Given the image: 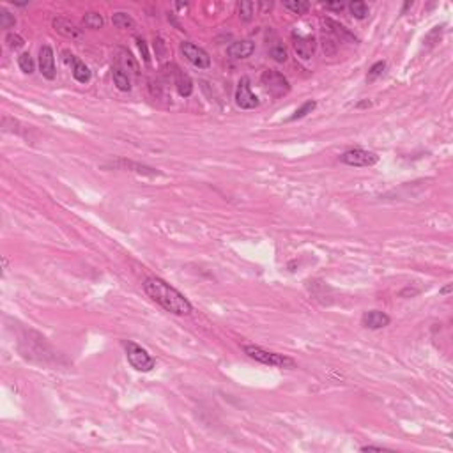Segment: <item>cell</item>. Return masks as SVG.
Masks as SVG:
<instances>
[{
    "label": "cell",
    "mask_w": 453,
    "mask_h": 453,
    "mask_svg": "<svg viewBox=\"0 0 453 453\" xmlns=\"http://www.w3.org/2000/svg\"><path fill=\"white\" fill-rule=\"evenodd\" d=\"M144 290L152 301H156L160 306H163L167 312L174 313V315H190L193 312L190 299L179 292L177 289L168 285L167 282H163L161 278H154V276L147 278L144 282Z\"/></svg>",
    "instance_id": "1"
},
{
    "label": "cell",
    "mask_w": 453,
    "mask_h": 453,
    "mask_svg": "<svg viewBox=\"0 0 453 453\" xmlns=\"http://www.w3.org/2000/svg\"><path fill=\"white\" fill-rule=\"evenodd\" d=\"M244 354H248L252 359L264 365H269V367H278V368H294L296 361L292 358H287L283 354H278V352H271L266 351V349L259 347V345H244L243 347Z\"/></svg>",
    "instance_id": "2"
},
{
    "label": "cell",
    "mask_w": 453,
    "mask_h": 453,
    "mask_svg": "<svg viewBox=\"0 0 453 453\" xmlns=\"http://www.w3.org/2000/svg\"><path fill=\"white\" fill-rule=\"evenodd\" d=\"M126 356L131 367L138 372H151L154 368V358L135 342H126Z\"/></svg>",
    "instance_id": "3"
},
{
    "label": "cell",
    "mask_w": 453,
    "mask_h": 453,
    "mask_svg": "<svg viewBox=\"0 0 453 453\" xmlns=\"http://www.w3.org/2000/svg\"><path fill=\"white\" fill-rule=\"evenodd\" d=\"M260 82H262V85H264V89H266L267 94H269L271 98H275V99L283 98V96L290 90L289 80H287L285 76H283L282 73H278V71H271V69H269V71H264Z\"/></svg>",
    "instance_id": "4"
},
{
    "label": "cell",
    "mask_w": 453,
    "mask_h": 453,
    "mask_svg": "<svg viewBox=\"0 0 453 453\" xmlns=\"http://www.w3.org/2000/svg\"><path fill=\"white\" fill-rule=\"evenodd\" d=\"M340 160L351 167H372L379 161V156L365 149H351V151H345Z\"/></svg>",
    "instance_id": "5"
},
{
    "label": "cell",
    "mask_w": 453,
    "mask_h": 453,
    "mask_svg": "<svg viewBox=\"0 0 453 453\" xmlns=\"http://www.w3.org/2000/svg\"><path fill=\"white\" fill-rule=\"evenodd\" d=\"M181 52L183 55L198 69H207L211 66V57L206 50H202L200 46L190 43V41H183L181 43Z\"/></svg>",
    "instance_id": "6"
},
{
    "label": "cell",
    "mask_w": 453,
    "mask_h": 453,
    "mask_svg": "<svg viewBox=\"0 0 453 453\" xmlns=\"http://www.w3.org/2000/svg\"><path fill=\"white\" fill-rule=\"evenodd\" d=\"M236 105L243 110H252L259 106V98L250 89V80L248 78H241L239 85H237L236 90Z\"/></svg>",
    "instance_id": "7"
},
{
    "label": "cell",
    "mask_w": 453,
    "mask_h": 453,
    "mask_svg": "<svg viewBox=\"0 0 453 453\" xmlns=\"http://www.w3.org/2000/svg\"><path fill=\"white\" fill-rule=\"evenodd\" d=\"M64 55V62L67 64V66H71V71H73V76H75L76 82L80 83H87L90 80V69L85 66V62H82V60L78 59L76 55H73L71 52H62Z\"/></svg>",
    "instance_id": "8"
},
{
    "label": "cell",
    "mask_w": 453,
    "mask_h": 453,
    "mask_svg": "<svg viewBox=\"0 0 453 453\" xmlns=\"http://www.w3.org/2000/svg\"><path fill=\"white\" fill-rule=\"evenodd\" d=\"M292 44L294 50L303 60L312 59L313 52H315V37L308 36V34H292Z\"/></svg>",
    "instance_id": "9"
},
{
    "label": "cell",
    "mask_w": 453,
    "mask_h": 453,
    "mask_svg": "<svg viewBox=\"0 0 453 453\" xmlns=\"http://www.w3.org/2000/svg\"><path fill=\"white\" fill-rule=\"evenodd\" d=\"M39 69L46 80L55 78V57H53V50L50 46H43L39 50Z\"/></svg>",
    "instance_id": "10"
},
{
    "label": "cell",
    "mask_w": 453,
    "mask_h": 453,
    "mask_svg": "<svg viewBox=\"0 0 453 453\" xmlns=\"http://www.w3.org/2000/svg\"><path fill=\"white\" fill-rule=\"evenodd\" d=\"M391 319L386 315L384 312H379V310H370V312H365L363 313V326L368 329H381V328H386L388 324H390Z\"/></svg>",
    "instance_id": "11"
},
{
    "label": "cell",
    "mask_w": 453,
    "mask_h": 453,
    "mask_svg": "<svg viewBox=\"0 0 453 453\" xmlns=\"http://www.w3.org/2000/svg\"><path fill=\"white\" fill-rule=\"evenodd\" d=\"M255 52V43L253 41H236L227 48V53H229L232 59H248L252 53Z\"/></svg>",
    "instance_id": "12"
},
{
    "label": "cell",
    "mask_w": 453,
    "mask_h": 453,
    "mask_svg": "<svg viewBox=\"0 0 453 453\" xmlns=\"http://www.w3.org/2000/svg\"><path fill=\"white\" fill-rule=\"evenodd\" d=\"M53 27H55V30L59 34L71 37V39H76V37L82 36V29H78V27L71 20H67V18H55V20H53Z\"/></svg>",
    "instance_id": "13"
},
{
    "label": "cell",
    "mask_w": 453,
    "mask_h": 453,
    "mask_svg": "<svg viewBox=\"0 0 453 453\" xmlns=\"http://www.w3.org/2000/svg\"><path fill=\"white\" fill-rule=\"evenodd\" d=\"M175 87H177V92L183 96V98H188L193 92V82L190 80V76L186 73H183L179 67H175Z\"/></svg>",
    "instance_id": "14"
},
{
    "label": "cell",
    "mask_w": 453,
    "mask_h": 453,
    "mask_svg": "<svg viewBox=\"0 0 453 453\" xmlns=\"http://www.w3.org/2000/svg\"><path fill=\"white\" fill-rule=\"evenodd\" d=\"M324 23H326V25H328V27H331V29H329V30H331V32L335 34V36L338 37L340 41H351V43H358V39H356L354 34L349 32V30L345 29L344 25H340V23L329 20V18H328V20H326Z\"/></svg>",
    "instance_id": "15"
},
{
    "label": "cell",
    "mask_w": 453,
    "mask_h": 453,
    "mask_svg": "<svg viewBox=\"0 0 453 453\" xmlns=\"http://www.w3.org/2000/svg\"><path fill=\"white\" fill-rule=\"evenodd\" d=\"M267 52H269V57L275 60V62L282 64V62H285V60H287V50H285V46L280 43L278 37H275V41L267 46Z\"/></svg>",
    "instance_id": "16"
},
{
    "label": "cell",
    "mask_w": 453,
    "mask_h": 453,
    "mask_svg": "<svg viewBox=\"0 0 453 453\" xmlns=\"http://www.w3.org/2000/svg\"><path fill=\"white\" fill-rule=\"evenodd\" d=\"M112 76H114V83H115V85H117V89H119V90L128 92L129 89H131V82H129L128 73H124L121 67H114Z\"/></svg>",
    "instance_id": "17"
},
{
    "label": "cell",
    "mask_w": 453,
    "mask_h": 453,
    "mask_svg": "<svg viewBox=\"0 0 453 453\" xmlns=\"http://www.w3.org/2000/svg\"><path fill=\"white\" fill-rule=\"evenodd\" d=\"M112 21L117 29H126V30L135 29V21H133V18L129 16L128 13H115L112 16Z\"/></svg>",
    "instance_id": "18"
},
{
    "label": "cell",
    "mask_w": 453,
    "mask_h": 453,
    "mask_svg": "<svg viewBox=\"0 0 453 453\" xmlns=\"http://www.w3.org/2000/svg\"><path fill=\"white\" fill-rule=\"evenodd\" d=\"M237 13L243 21H252L253 14H255V6L253 2H239L237 4Z\"/></svg>",
    "instance_id": "19"
},
{
    "label": "cell",
    "mask_w": 453,
    "mask_h": 453,
    "mask_svg": "<svg viewBox=\"0 0 453 453\" xmlns=\"http://www.w3.org/2000/svg\"><path fill=\"white\" fill-rule=\"evenodd\" d=\"M315 106H317V103L313 101V99H310V101L303 103V105H301V108H299V110H296L294 115H290V117H289V122H292V121H298V119H303V117H306V115H308V114H312L313 110H315Z\"/></svg>",
    "instance_id": "20"
},
{
    "label": "cell",
    "mask_w": 453,
    "mask_h": 453,
    "mask_svg": "<svg viewBox=\"0 0 453 453\" xmlns=\"http://www.w3.org/2000/svg\"><path fill=\"white\" fill-rule=\"evenodd\" d=\"M349 11L356 20H365L368 16V6L365 2H351L349 4Z\"/></svg>",
    "instance_id": "21"
},
{
    "label": "cell",
    "mask_w": 453,
    "mask_h": 453,
    "mask_svg": "<svg viewBox=\"0 0 453 453\" xmlns=\"http://www.w3.org/2000/svg\"><path fill=\"white\" fill-rule=\"evenodd\" d=\"M119 55H121V57H119V62H121L122 66L128 67V71H133L135 75H138V66H137L135 59L131 57V53L121 48V50H119Z\"/></svg>",
    "instance_id": "22"
},
{
    "label": "cell",
    "mask_w": 453,
    "mask_h": 453,
    "mask_svg": "<svg viewBox=\"0 0 453 453\" xmlns=\"http://www.w3.org/2000/svg\"><path fill=\"white\" fill-rule=\"evenodd\" d=\"M283 7H287L289 11H292L294 14H305L306 11L310 9L308 2H303V0H290V2H285Z\"/></svg>",
    "instance_id": "23"
},
{
    "label": "cell",
    "mask_w": 453,
    "mask_h": 453,
    "mask_svg": "<svg viewBox=\"0 0 453 453\" xmlns=\"http://www.w3.org/2000/svg\"><path fill=\"white\" fill-rule=\"evenodd\" d=\"M18 66H20V69L23 73H27V75H32L34 73V60L32 57H30V53H21L20 57H18Z\"/></svg>",
    "instance_id": "24"
},
{
    "label": "cell",
    "mask_w": 453,
    "mask_h": 453,
    "mask_svg": "<svg viewBox=\"0 0 453 453\" xmlns=\"http://www.w3.org/2000/svg\"><path fill=\"white\" fill-rule=\"evenodd\" d=\"M83 23H85V27H89V29H101L103 27V16L99 13H87L85 16H83Z\"/></svg>",
    "instance_id": "25"
},
{
    "label": "cell",
    "mask_w": 453,
    "mask_h": 453,
    "mask_svg": "<svg viewBox=\"0 0 453 453\" xmlns=\"http://www.w3.org/2000/svg\"><path fill=\"white\" fill-rule=\"evenodd\" d=\"M14 25H16V18H14L9 11L0 9V27H2V29H6V30H9V29H13Z\"/></svg>",
    "instance_id": "26"
},
{
    "label": "cell",
    "mask_w": 453,
    "mask_h": 453,
    "mask_svg": "<svg viewBox=\"0 0 453 453\" xmlns=\"http://www.w3.org/2000/svg\"><path fill=\"white\" fill-rule=\"evenodd\" d=\"M384 69H386V62H384V60H379V62H375L374 66L370 67V71H368L367 80H368V82H374V80H377L379 76L382 75V71H384Z\"/></svg>",
    "instance_id": "27"
},
{
    "label": "cell",
    "mask_w": 453,
    "mask_h": 453,
    "mask_svg": "<svg viewBox=\"0 0 453 453\" xmlns=\"http://www.w3.org/2000/svg\"><path fill=\"white\" fill-rule=\"evenodd\" d=\"M6 43H7V46H9L11 50H20L23 44H25V41H23V37L21 36H18V34H7V37H6Z\"/></svg>",
    "instance_id": "28"
},
{
    "label": "cell",
    "mask_w": 453,
    "mask_h": 453,
    "mask_svg": "<svg viewBox=\"0 0 453 453\" xmlns=\"http://www.w3.org/2000/svg\"><path fill=\"white\" fill-rule=\"evenodd\" d=\"M137 43H138V48H140L144 60H145V62H149V50H147V44H145V41L142 39V37H137Z\"/></svg>",
    "instance_id": "29"
},
{
    "label": "cell",
    "mask_w": 453,
    "mask_h": 453,
    "mask_svg": "<svg viewBox=\"0 0 453 453\" xmlns=\"http://www.w3.org/2000/svg\"><path fill=\"white\" fill-rule=\"evenodd\" d=\"M326 7H328V9H333V11H344L345 4H342V2H336V4H326Z\"/></svg>",
    "instance_id": "30"
},
{
    "label": "cell",
    "mask_w": 453,
    "mask_h": 453,
    "mask_svg": "<svg viewBox=\"0 0 453 453\" xmlns=\"http://www.w3.org/2000/svg\"><path fill=\"white\" fill-rule=\"evenodd\" d=\"M384 448L382 446H374V444H368V446H363L361 451H382Z\"/></svg>",
    "instance_id": "31"
},
{
    "label": "cell",
    "mask_w": 453,
    "mask_h": 453,
    "mask_svg": "<svg viewBox=\"0 0 453 453\" xmlns=\"http://www.w3.org/2000/svg\"><path fill=\"white\" fill-rule=\"evenodd\" d=\"M450 292H451V283L444 287V289H441V294H450Z\"/></svg>",
    "instance_id": "32"
},
{
    "label": "cell",
    "mask_w": 453,
    "mask_h": 453,
    "mask_svg": "<svg viewBox=\"0 0 453 453\" xmlns=\"http://www.w3.org/2000/svg\"><path fill=\"white\" fill-rule=\"evenodd\" d=\"M365 106H370V101H363L358 105V108H365Z\"/></svg>",
    "instance_id": "33"
}]
</instances>
